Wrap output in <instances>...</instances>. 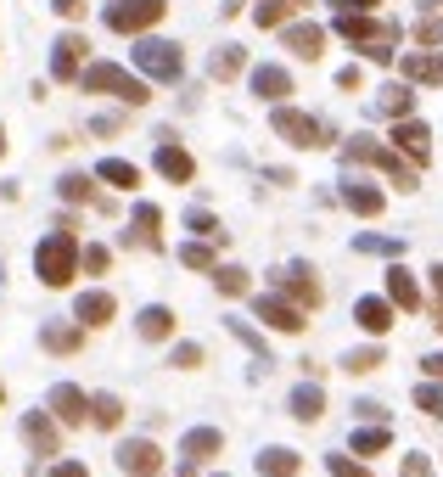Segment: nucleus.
I'll list each match as a JSON object with an SVG mask.
<instances>
[{
    "label": "nucleus",
    "mask_w": 443,
    "mask_h": 477,
    "mask_svg": "<svg viewBox=\"0 0 443 477\" xmlns=\"http://www.w3.org/2000/svg\"><path fill=\"white\" fill-rule=\"evenodd\" d=\"M90 422H96L102 432H113L123 422V399L118 393H96V399H90Z\"/></svg>",
    "instance_id": "31"
},
{
    "label": "nucleus",
    "mask_w": 443,
    "mask_h": 477,
    "mask_svg": "<svg viewBox=\"0 0 443 477\" xmlns=\"http://www.w3.org/2000/svg\"><path fill=\"white\" fill-rule=\"evenodd\" d=\"M259 472H264V477H292V472H298V455H292V450H264V455H259Z\"/></svg>",
    "instance_id": "36"
},
{
    "label": "nucleus",
    "mask_w": 443,
    "mask_h": 477,
    "mask_svg": "<svg viewBox=\"0 0 443 477\" xmlns=\"http://www.w3.org/2000/svg\"><path fill=\"white\" fill-rule=\"evenodd\" d=\"M388 443H393L388 422H382V427H359V432H354V455H382Z\"/></svg>",
    "instance_id": "34"
},
{
    "label": "nucleus",
    "mask_w": 443,
    "mask_h": 477,
    "mask_svg": "<svg viewBox=\"0 0 443 477\" xmlns=\"http://www.w3.org/2000/svg\"><path fill=\"white\" fill-rule=\"evenodd\" d=\"M342 157H348V164H370V169H388V174H393L404 191H416V169H409L399 152H388L382 141H370V135H354V141H342Z\"/></svg>",
    "instance_id": "4"
},
{
    "label": "nucleus",
    "mask_w": 443,
    "mask_h": 477,
    "mask_svg": "<svg viewBox=\"0 0 443 477\" xmlns=\"http://www.w3.org/2000/svg\"><path fill=\"white\" fill-rule=\"evenodd\" d=\"M438 6H443V0H438Z\"/></svg>",
    "instance_id": "57"
},
{
    "label": "nucleus",
    "mask_w": 443,
    "mask_h": 477,
    "mask_svg": "<svg viewBox=\"0 0 443 477\" xmlns=\"http://www.w3.org/2000/svg\"><path fill=\"white\" fill-rule=\"evenodd\" d=\"M107 264H113V253H107L102 242H96V247H84V253H79V270H84V275H107Z\"/></svg>",
    "instance_id": "39"
},
{
    "label": "nucleus",
    "mask_w": 443,
    "mask_h": 477,
    "mask_svg": "<svg viewBox=\"0 0 443 477\" xmlns=\"http://www.w3.org/2000/svg\"><path fill=\"white\" fill-rule=\"evenodd\" d=\"M287 51H298L303 62H314L326 51V28H314V23H287Z\"/></svg>",
    "instance_id": "25"
},
{
    "label": "nucleus",
    "mask_w": 443,
    "mask_h": 477,
    "mask_svg": "<svg viewBox=\"0 0 443 477\" xmlns=\"http://www.w3.org/2000/svg\"><path fill=\"white\" fill-rule=\"evenodd\" d=\"M74 321H79V326H113V321H118V298L102 293V286H90V293L74 298Z\"/></svg>",
    "instance_id": "11"
},
{
    "label": "nucleus",
    "mask_w": 443,
    "mask_h": 477,
    "mask_svg": "<svg viewBox=\"0 0 443 477\" xmlns=\"http://www.w3.org/2000/svg\"><path fill=\"white\" fill-rule=\"evenodd\" d=\"M219 443H225V432H219V427H192V432H185V443H180V461L202 466V461L219 455Z\"/></svg>",
    "instance_id": "20"
},
{
    "label": "nucleus",
    "mask_w": 443,
    "mask_h": 477,
    "mask_svg": "<svg viewBox=\"0 0 443 477\" xmlns=\"http://www.w3.org/2000/svg\"><path fill=\"white\" fill-rule=\"evenodd\" d=\"M51 477H90V472H84L79 461H56V466H51Z\"/></svg>",
    "instance_id": "51"
},
{
    "label": "nucleus",
    "mask_w": 443,
    "mask_h": 477,
    "mask_svg": "<svg viewBox=\"0 0 443 477\" xmlns=\"http://www.w3.org/2000/svg\"><path fill=\"white\" fill-rule=\"evenodd\" d=\"M432 326H438V332H443V303H438V309H432Z\"/></svg>",
    "instance_id": "54"
},
{
    "label": "nucleus",
    "mask_w": 443,
    "mask_h": 477,
    "mask_svg": "<svg viewBox=\"0 0 443 477\" xmlns=\"http://www.w3.org/2000/svg\"><path fill=\"white\" fill-rule=\"evenodd\" d=\"M393 146L404 157H416V164H427V157H432V130H427L421 118H399L393 124Z\"/></svg>",
    "instance_id": "15"
},
{
    "label": "nucleus",
    "mask_w": 443,
    "mask_h": 477,
    "mask_svg": "<svg viewBox=\"0 0 443 477\" xmlns=\"http://www.w3.org/2000/svg\"><path fill=\"white\" fill-rule=\"evenodd\" d=\"M40 343H45V354H79V348H84V326L45 321V326H40Z\"/></svg>",
    "instance_id": "22"
},
{
    "label": "nucleus",
    "mask_w": 443,
    "mask_h": 477,
    "mask_svg": "<svg viewBox=\"0 0 443 477\" xmlns=\"http://www.w3.org/2000/svg\"><path fill=\"white\" fill-rule=\"evenodd\" d=\"M287 410L298 422H320L326 416V388H320V382H298V388L287 393Z\"/></svg>",
    "instance_id": "19"
},
{
    "label": "nucleus",
    "mask_w": 443,
    "mask_h": 477,
    "mask_svg": "<svg viewBox=\"0 0 443 477\" xmlns=\"http://www.w3.org/2000/svg\"><path fill=\"white\" fill-rule=\"evenodd\" d=\"M416 410H427V416H438L443 422V382H421V388H416Z\"/></svg>",
    "instance_id": "37"
},
{
    "label": "nucleus",
    "mask_w": 443,
    "mask_h": 477,
    "mask_svg": "<svg viewBox=\"0 0 443 477\" xmlns=\"http://www.w3.org/2000/svg\"><path fill=\"white\" fill-rule=\"evenodd\" d=\"M303 6H309V0H264V6H252V23H259V28H287Z\"/></svg>",
    "instance_id": "28"
},
{
    "label": "nucleus",
    "mask_w": 443,
    "mask_h": 477,
    "mask_svg": "<svg viewBox=\"0 0 443 477\" xmlns=\"http://www.w3.org/2000/svg\"><path fill=\"white\" fill-rule=\"evenodd\" d=\"M0 157H6V130H0Z\"/></svg>",
    "instance_id": "55"
},
{
    "label": "nucleus",
    "mask_w": 443,
    "mask_h": 477,
    "mask_svg": "<svg viewBox=\"0 0 443 477\" xmlns=\"http://www.w3.org/2000/svg\"><path fill=\"white\" fill-rule=\"evenodd\" d=\"M337 35L354 45H376V40H399L393 23H376L370 12H337Z\"/></svg>",
    "instance_id": "8"
},
{
    "label": "nucleus",
    "mask_w": 443,
    "mask_h": 477,
    "mask_svg": "<svg viewBox=\"0 0 443 477\" xmlns=\"http://www.w3.org/2000/svg\"><path fill=\"white\" fill-rule=\"evenodd\" d=\"M23 438L34 455H62V432H56L51 410H23Z\"/></svg>",
    "instance_id": "9"
},
{
    "label": "nucleus",
    "mask_w": 443,
    "mask_h": 477,
    "mask_svg": "<svg viewBox=\"0 0 443 477\" xmlns=\"http://www.w3.org/2000/svg\"><path fill=\"white\" fill-rule=\"evenodd\" d=\"M213 286H219L225 298H241V293H247V270H241V264H213Z\"/></svg>",
    "instance_id": "35"
},
{
    "label": "nucleus",
    "mask_w": 443,
    "mask_h": 477,
    "mask_svg": "<svg viewBox=\"0 0 443 477\" xmlns=\"http://www.w3.org/2000/svg\"><path fill=\"white\" fill-rule=\"evenodd\" d=\"M376 113L409 118V113H416V90H409V84H382V90H376Z\"/></svg>",
    "instance_id": "29"
},
{
    "label": "nucleus",
    "mask_w": 443,
    "mask_h": 477,
    "mask_svg": "<svg viewBox=\"0 0 443 477\" xmlns=\"http://www.w3.org/2000/svg\"><path fill=\"white\" fill-rule=\"evenodd\" d=\"M432 286H438V293H443V264H432Z\"/></svg>",
    "instance_id": "53"
},
{
    "label": "nucleus",
    "mask_w": 443,
    "mask_h": 477,
    "mask_svg": "<svg viewBox=\"0 0 443 477\" xmlns=\"http://www.w3.org/2000/svg\"><path fill=\"white\" fill-rule=\"evenodd\" d=\"M247 84H252V95H259V102H275V107L292 95V74H287V68H275V62L252 68V79H247Z\"/></svg>",
    "instance_id": "16"
},
{
    "label": "nucleus",
    "mask_w": 443,
    "mask_h": 477,
    "mask_svg": "<svg viewBox=\"0 0 443 477\" xmlns=\"http://www.w3.org/2000/svg\"><path fill=\"white\" fill-rule=\"evenodd\" d=\"M326 472H331V477H370L354 455H326Z\"/></svg>",
    "instance_id": "43"
},
{
    "label": "nucleus",
    "mask_w": 443,
    "mask_h": 477,
    "mask_svg": "<svg viewBox=\"0 0 443 477\" xmlns=\"http://www.w3.org/2000/svg\"><path fill=\"white\" fill-rule=\"evenodd\" d=\"M90 130H96V135H113V130H123V113H102V118H90Z\"/></svg>",
    "instance_id": "47"
},
{
    "label": "nucleus",
    "mask_w": 443,
    "mask_h": 477,
    "mask_svg": "<svg viewBox=\"0 0 443 477\" xmlns=\"http://www.w3.org/2000/svg\"><path fill=\"white\" fill-rule=\"evenodd\" d=\"M399 68L409 84H443V51H409Z\"/></svg>",
    "instance_id": "21"
},
{
    "label": "nucleus",
    "mask_w": 443,
    "mask_h": 477,
    "mask_svg": "<svg viewBox=\"0 0 443 477\" xmlns=\"http://www.w3.org/2000/svg\"><path fill=\"white\" fill-rule=\"evenodd\" d=\"M281 298H292L303 314L320 309V281H314V270L309 264H287V270H281Z\"/></svg>",
    "instance_id": "10"
},
{
    "label": "nucleus",
    "mask_w": 443,
    "mask_h": 477,
    "mask_svg": "<svg viewBox=\"0 0 443 477\" xmlns=\"http://www.w3.org/2000/svg\"><path fill=\"white\" fill-rule=\"evenodd\" d=\"M354 247H359V253H388V259H399V253H404L399 236H359Z\"/></svg>",
    "instance_id": "42"
},
{
    "label": "nucleus",
    "mask_w": 443,
    "mask_h": 477,
    "mask_svg": "<svg viewBox=\"0 0 443 477\" xmlns=\"http://www.w3.org/2000/svg\"><path fill=\"white\" fill-rule=\"evenodd\" d=\"M354 321H359V332L382 337V332L393 326V303H388V298H359V303H354Z\"/></svg>",
    "instance_id": "24"
},
{
    "label": "nucleus",
    "mask_w": 443,
    "mask_h": 477,
    "mask_svg": "<svg viewBox=\"0 0 443 477\" xmlns=\"http://www.w3.org/2000/svg\"><path fill=\"white\" fill-rule=\"evenodd\" d=\"M135 332H141L146 343H163V337H174V309H163V303H146V309H141V321H135Z\"/></svg>",
    "instance_id": "27"
},
{
    "label": "nucleus",
    "mask_w": 443,
    "mask_h": 477,
    "mask_svg": "<svg viewBox=\"0 0 443 477\" xmlns=\"http://www.w3.org/2000/svg\"><path fill=\"white\" fill-rule=\"evenodd\" d=\"M241 68H247V51H241V45H219L213 62H208V74H213V79H236Z\"/></svg>",
    "instance_id": "32"
},
{
    "label": "nucleus",
    "mask_w": 443,
    "mask_h": 477,
    "mask_svg": "<svg viewBox=\"0 0 443 477\" xmlns=\"http://www.w3.org/2000/svg\"><path fill=\"white\" fill-rule=\"evenodd\" d=\"M135 68H141L146 79H157V84H174V79L185 74V56H180L174 40H152V35H141V40H135Z\"/></svg>",
    "instance_id": "5"
},
{
    "label": "nucleus",
    "mask_w": 443,
    "mask_h": 477,
    "mask_svg": "<svg viewBox=\"0 0 443 477\" xmlns=\"http://www.w3.org/2000/svg\"><path fill=\"white\" fill-rule=\"evenodd\" d=\"M382 365V348H354V354L342 360V371H354V376H365V371H376Z\"/></svg>",
    "instance_id": "40"
},
{
    "label": "nucleus",
    "mask_w": 443,
    "mask_h": 477,
    "mask_svg": "<svg viewBox=\"0 0 443 477\" xmlns=\"http://www.w3.org/2000/svg\"><path fill=\"white\" fill-rule=\"evenodd\" d=\"M421 365H427V376H432V382H443V354H427Z\"/></svg>",
    "instance_id": "52"
},
{
    "label": "nucleus",
    "mask_w": 443,
    "mask_h": 477,
    "mask_svg": "<svg viewBox=\"0 0 443 477\" xmlns=\"http://www.w3.org/2000/svg\"><path fill=\"white\" fill-rule=\"evenodd\" d=\"M169 365H174V371H197V365H202V343H174Z\"/></svg>",
    "instance_id": "41"
},
{
    "label": "nucleus",
    "mask_w": 443,
    "mask_h": 477,
    "mask_svg": "<svg viewBox=\"0 0 443 477\" xmlns=\"http://www.w3.org/2000/svg\"><path fill=\"white\" fill-rule=\"evenodd\" d=\"M34 275L45 286H68L79 275V236L74 231H51L40 247H34Z\"/></svg>",
    "instance_id": "1"
},
{
    "label": "nucleus",
    "mask_w": 443,
    "mask_h": 477,
    "mask_svg": "<svg viewBox=\"0 0 443 477\" xmlns=\"http://www.w3.org/2000/svg\"><path fill=\"white\" fill-rule=\"evenodd\" d=\"M270 124H275V135L292 141V146H331V141H337L326 118H309V113H298V107H287V102L270 113Z\"/></svg>",
    "instance_id": "6"
},
{
    "label": "nucleus",
    "mask_w": 443,
    "mask_h": 477,
    "mask_svg": "<svg viewBox=\"0 0 443 477\" xmlns=\"http://www.w3.org/2000/svg\"><path fill=\"white\" fill-rule=\"evenodd\" d=\"M0 399H6V393H0Z\"/></svg>",
    "instance_id": "56"
},
{
    "label": "nucleus",
    "mask_w": 443,
    "mask_h": 477,
    "mask_svg": "<svg viewBox=\"0 0 443 477\" xmlns=\"http://www.w3.org/2000/svg\"><path fill=\"white\" fill-rule=\"evenodd\" d=\"M51 12L74 23V17H84V0H51Z\"/></svg>",
    "instance_id": "48"
},
{
    "label": "nucleus",
    "mask_w": 443,
    "mask_h": 477,
    "mask_svg": "<svg viewBox=\"0 0 443 477\" xmlns=\"http://www.w3.org/2000/svg\"><path fill=\"white\" fill-rule=\"evenodd\" d=\"M135 231H130V242L135 247H163V208L157 203H135Z\"/></svg>",
    "instance_id": "18"
},
{
    "label": "nucleus",
    "mask_w": 443,
    "mask_h": 477,
    "mask_svg": "<svg viewBox=\"0 0 443 477\" xmlns=\"http://www.w3.org/2000/svg\"><path fill=\"white\" fill-rule=\"evenodd\" d=\"M225 326H231V332H236V337H241V343L252 348V354H264V337H259V332H252L247 321H225Z\"/></svg>",
    "instance_id": "46"
},
{
    "label": "nucleus",
    "mask_w": 443,
    "mask_h": 477,
    "mask_svg": "<svg viewBox=\"0 0 443 477\" xmlns=\"http://www.w3.org/2000/svg\"><path fill=\"white\" fill-rule=\"evenodd\" d=\"M185 225H192V231L202 236V242H208V236H219V219H213L208 208H192V214H185Z\"/></svg>",
    "instance_id": "44"
},
{
    "label": "nucleus",
    "mask_w": 443,
    "mask_h": 477,
    "mask_svg": "<svg viewBox=\"0 0 443 477\" xmlns=\"http://www.w3.org/2000/svg\"><path fill=\"white\" fill-rule=\"evenodd\" d=\"M180 264H185V270H213V247H208L202 236L185 242V247H180Z\"/></svg>",
    "instance_id": "38"
},
{
    "label": "nucleus",
    "mask_w": 443,
    "mask_h": 477,
    "mask_svg": "<svg viewBox=\"0 0 443 477\" xmlns=\"http://www.w3.org/2000/svg\"><path fill=\"white\" fill-rule=\"evenodd\" d=\"M96 180L113 185V191H135V185H141V169L123 164V157H102V164H96Z\"/></svg>",
    "instance_id": "30"
},
{
    "label": "nucleus",
    "mask_w": 443,
    "mask_h": 477,
    "mask_svg": "<svg viewBox=\"0 0 443 477\" xmlns=\"http://www.w3.org/2000/svg\"><path fill=\"white\" fill-rule=\"evenodd\" d=\"M51 416L68 422V427H84L90 422V393L74 388V382H56V388H51Z\"/></svg>",
    "instance_id": "12"
},
{
    "label": "nucleus",
    "mask_w": 443,
    "mask_h": 477,
    "mask_svg": "<svg viewBox=\"0 0 443 477\" xmlns=\"http://www.w3.org/2000/svg\"><path fill=\"white\" fill-rule=\"evenodd\" d=\"M326 6H337V12H376L382 0H326Z\"/></svg>",
    "instance_id": "49"
},
{
    "label": "nucleus",
    "mask_w": 443,
    "mask_h": 477,
    "mask_svg": "<svg viewBox=\"0 0 443 477\" xmlns=\"http://www.w3.org/2000/svg\"><path fill=\"white\" fill-rule=\"evenodd\" d=\"M157 174H163V180H174V185H192V174H197V157L185 152V146H174V141H163V146H157Z\"/></svg>",
    "instance_id": "17"
},
{
    "label": "nucleus",
    "mask_w": 443,
    "mask_h": 477,
    "mask_svg": "<svg viewBox=\"0 0 443 477\" xmlns=\"http://www.w3.org/2000/svg\"><path fill=\"white\" fill-rule=\"evenodd\" d=\"M56 197L62 203H96V180H90V174H62L56 180Z\"/></svg>",
    "instance_id": "33"
},
{
    "label": "nucleus",
    "mask_w": 443,
    "mask_h": 477,
    "mask_svg": "<svg viewBox=\"0 0 443 477\" xmlns=\"http://www.w3.org/2000/svg\"><path fill=\"white\" fill-rule=\"evenodd\" d=\"M118 466L130 472V477H157V466H163V450H157L152 438H130V443H118Z\"/></svg>",
    "instance_id": "13"
},
{
    "label": "nucleus",
    "mask_w": 443,
    "mask_h": 477,
    "mask_svg": "<svg viewBox=\"0 0 443 477\" xmlns=\"http://www.w3.org/2000/svg\"><path fill=\"white\" fill-rule=\"evenodd\" d=\"M79 84H84L90 95H118L123 107H146V102H152V90H146V79H135V74H123V68H113V62H90V68L79 74Z\"/></svg>",
    "instance_id": "2"
},
{
    "label": "nucleus",
    "mask_w": 443,
    "mask_h": 477,
    "mask_svg": "<svg viewBox=\"0 0 443 477\" xmlns=\"http://www.w3.org/2000/svg\"><path fill=\"white\" fill-rule=\"evenodd\" d=\"M169 17V0H113V6L102 12L107 35H146L152 23Z\"/></svg>",
    "instance_id": "3"
},
{
    "label": "nucleus",
    "mask_w": 443,
    "mask_h": 477,
    "mask_svg": "<svg viewBox=\"0 0 443 477\" xmlns=\"http://www.w3.org/2000/svg\"><path fill=\"white\" fill-rule=\"evenodd\" d=\"M342 203L354 208L359 219H376V214H382V191L365 185V180H342Z\"/></svg>",
    "instance_id": "26"
},
{
    "label": "nucleus",
    "mask_w": 443,
    "mask_h": 477,
    "mask_svg": "<svg viewBox=\"0 0 443 477\" xmlns=\"http://www.w3.org/2000/svg\"><path fill=\"white\" fill-rule=\"evenodd\" d=\"M84 40L79 35H62L56 45H51V79H62V84H68V79H79L84 74Z\"/></svg>",
    "instance_id": "14"
},
{
    "label": "nucleus",
    "mask_w": 443,
    "mask_h": 477,
    "mask_svg": "<svg viewBox=\"0 0 443 477\" xmlns=\"http://www.w3.org/2000/svg\"><path fill=\"white\" fill-rule=\"evenodd\" d=\"M252 314H259V321H264L270 332H292V337L309 326V321H303V309H298L292 298H281V293H264L259 303H252Z\"/></svg>",
    "instance_id": "7"
},
{
    "label": "nucleus",
    "mask_w": 443,
    "mask_h": 477,
    "mask_svg": "<svg viewBox=\"0 0 443 477\" xmlns=\"http://www.w3.org/2000/svg\"><path fill=\"white\" fill-rule=\"evenodd\" d=\"M388 303H393V309H409V314L421 309V286H416V275H409L404 264L388 270Z\"/></svg>",
    "instance_id": "23"
},
{
    "label": "nucleus",
    "mask_w": 443,
    "mask_h": 477,
    "mask_svg": "<svg viewBox=\"0 0 443 477\" xmlns=\"http://www.w3.org/2000/svg\"><path fill=\"white\" fill-rule=\"evenodd\" d=\"M416 40H421V45H438V40H443V17H432V12H427V17L416 23Z\"/></svg>",
    "instance_id": "45"
},
{
    "label": "nucleus",
    "mask_w": 443,
    "mask_h": 477,
    "mask_svg": "<svg viewBox=\"0 0 443 477\" xmlns=\"http://www.w3.org/2000/svg\"><path fill=\"white\" fill-rule=\"evenodd\" d=\"M399 477H427V455H404V472Z\"/></svg>",
    "instance_id": "50"
}]
</instances>
